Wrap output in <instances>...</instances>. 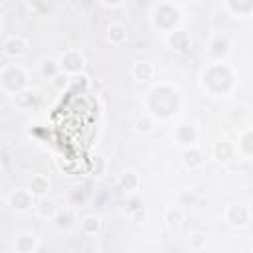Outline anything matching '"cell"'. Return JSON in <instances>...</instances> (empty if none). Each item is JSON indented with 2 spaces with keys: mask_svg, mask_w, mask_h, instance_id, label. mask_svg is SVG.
<instances>
[{
  "mask_svg": "<svg viewBox=\"0 0 253 253\" xmlns=\"http://www.w3.org/2000/svg\"><path fill=\"white\" fill-rule=\"evenodd\" d=\"M227 51H229V43H227V40L223 36H215L211 40V43H210V49H208L211 59H223L227 55Z\"/></svg>",
  "mask_w": 253,
  "mask_h": 253,
  "instance_id": "cell-13",
  "label": "cell"
},
{
  "mask_svg": "<svg viewBox=\"0 0 253 253\" xmlns=\"http://www.w3.org/2000/svg\"><path fill=\"white\" fill-rule=\"evenodd\" d=\"M182 219H184V210L178 204L176 206H170L166 210V223H168V227H178Z\"/></svg>",
  "mask_w": 253,
  "mask_h": 253,
  "instance_id": "cell-22",
  "label": "cell"
},
{
  "mask_svg": "<svg viewBox=\"0 0 253 253\" xmlns=\"http://www.w3.org/2000/svg\"><path fill=\"white\" fill-rule=\"evenodd\" d=\"M202 162H204V158H202V152L196 148V146H192V148H186L184 150V164L188 166V168H198V166H202Z\"/></svg>",
  "mask_w": 253,
  "mask_h": 253,
  "instance_id": "cell-20",
  "label": "cell"
},
{
  "mask_svg": "<svg viewBox=\"0 0 253 253\" xmlns=\"http://www.w3.org/2000/svg\"><path fill=\"white\" fill-rule=\"evenodd\" d=\"M36 213H38L40 217H43V219H53L55 213H57V210H55L53 202H49V200H42V202L36 206Z\"/></svg>",
  "mask_w": 253,
  "mask_h": 253,
  "instance_id": "cell-24",
  "label": "cell"
},
{
  "mask_svg": "<svg viewBox=\"0 0 253 253\" xmlns=\"http://www.w3.org/2000/svg\"><path fill=\"white\" fill-rule=\"evenodd\" d=\"M28 85V75L20 65H4L0 73V87L6 95H20Z\"/></svg>",
  "mask_w": 253,
  "mask_h": 253,
  "instance_id": "cell-3",
  "label": "cell"
},
{
  "mask_svg": "<svg viewBox=\"0 0 253 253\" xmlns=\"http://www.w3.org/2000/svg\"><path fill=\"white\" fill-rule=\"evenodd\" d=\"M99 227H101V221H99L97 215H85V217L81 219V229H83L87 235H95V233L99 231Z\"/></svg>",
  "mask_w": 253,
  "mask_h": 253,
  "instance_id": "cell-26",
  "label": "cell"
},
{
  "mask_svg": "<svg viewBox=\"0 0 253 253\" xmlns=\"http://www.w3.org/2000/svg\"><path fill=\"white\" fill-rule=\"evenodd\" d=\"M83 65H85V59H83V55L79 51L67 49V51L61 53L59 67H61L63 73H67V75H79L81 69H83Z\"/></svg>",
  "mask_w": 253,
  "mask_h": 253,
  "instance_id": "cell-5",
  "label": "cell"
},
{
  "mask_svg": "<svg viewBox=\"0 0 253 253\" xmlns=\"http://www.w3.org/2000/svg\"><path fill=\"white\" fill-rule=\"evenodd\" d=\"M235 154V146L229 140H217L213 144V158L219 162H227Z\"/></svg>",
  "mask_w": 253,
  "mask_h": 253,
  "instance_id": "cell-16",
  "label": "cell"
},
{
  "mask_svg": "<svg viewBox=\"0 0 253 253\" xmlns=\"http://www.w3.org/2000/svg\"><path fill=\"white\" fill-rule=\"evenodd\" d=\"M251 253H253V249H251Z\"/></svg>",
  "mask_w": 253,
  "mask_h": 253,
  "instance_id": "cell-37",
  "label": "cell"
},
{
  "mask_svg": "<svg viewBox=\"0 0 253 253\" xmlns=\"http://www.w3.org/2000/svg\"><path fill=\"white\" fill-rule=\"evenodd\" d=\"M134 130L140 132V134L150 132V130H152V119H148V117H140V119L134 123Z\"/></svg>",
  "mask_w": 253,
  "mask_h": 253,
  "instance_id": "cell-29",
  "label": "cell"
},
{
  "mask_svg": "<svg viewBox=\"0 0 253 253\" xmlns=\"http://www.w3.org/2000/svg\"><path fill=\"white\" fill-rule=\"evenodd\" d=\"M40 71H42V75H43V77H47V79H53L57 73H61V67H59V63H57L55 59L47 57V59H43V61H42V67H40Z\"/></svg>",
  "mask_w": 253,
  "mask_h": 253,
  "instance_id": "cell-23",
  "label": "cell"
},
{
  "mask_svg": "<svg viewBox=\"0 0 253 253\" xmlns=\"http://www.w3.org/2000/svg\"><path fill=\"white\" fill-rule=\"evenodd\" d=\"M188 243H190V247H194V249H202V247L206 245V235L196 231V233H192V235H190Z\"/></svg>",
  "mask_w": 253,
  "mask_h": 253,
  "instance_id": "cell-30",
  "label": "cell"
},
{
  "mask_svg": "<svg viewBox=\"0 0 253 253\" xmlns=\"http://www.w3.org/2000/svg\"><path fill=\"white\" fill-rule=\"evenodd\" d=\"M14 249H16V253H36L38 241L34 235H20L14 239Z\"/></svg>",
  "mask_w": 253,
  "mask_h": 253,
  "instance_id": "cell-17",
  "label": "cell"
},
{
  "mask_svg": "<svg viewBox=\"0 0 253 253\" xmlns=\"http://www.w3.org/2000/svg\"><path fill=\"white\" fill-rule=\"evenodd\" d=\"M132 75H134V79L136 81H150L152 77H154V67H152V63L150 61H146V59H138V61H134V65H132Z\"/></svg>",
  "mask_w": 253,
  "mask_h": 253,
  "instance_id": "cell-12",
  "label": "cell"
},
{
  "mask_svg": "<svg viewBox=\"0 0 253 253\" xmlns=\"http://www.w3.org/2000/svg\"><path fill=\"white\" fill-rule=\"evenodd\" d=\"M196 198H194V194H190V192H182L180 196H178V206L182 208V206H188V204H192Z\"/></svg>",
  "mask_w": 253,
  "mask_h": 253,
  "instance_id": "cell-32",
  "label": "cell"
},
{
  "mask_svg": "<svg viewBox=\"0 0 253 253\" xmlns=\"http://www.w3.org/2000/svg\"><path fill=\"white\" fill-rule=\"evenodd\" d=\"M69 83H71V79H69V75H67V73H63V71H61V73H57V75L51 79V85H53L57 91L67 89V85H69Z\"/></svg>",
  "mask_w": 253,
  "mask_h": 253,
  "instance_id": "cell-27",
  "label": "cell"
},
{
  "mask_svg": "<svg viewBox=\"0 0 253 253\" xmlns=\"http://www.w3.org/2000/svg\"><path fill=\"white\" fill-rule=\"evenodd\" d=\"M103 6H107V8H121V6H123V2H117V4H109V2H103Z\"/></svg>",
  "mask_w": 253,
  "mask_h": 253,
  "instance_id": "cell-34",
  "label": "cell"
},
{
  "mask_svg": "<svg viewBox=\"0 0 253 253\" xmlns=\"http://www.w3.org/2000/svg\"><path fill=\"white\" fill-rule=\"evenodd\" d=\"M166 42H168V45H170L172 49H176V51H186V49L190 47V36H188V32H184V30H174L172 34L166 36Z\"/></svg>",
  "mask_w": 253,
  "mask_h": 253,
  "instance_id": "cell-11",
  "label": "cell"
},
{
  "mask_svg": "<svg viewBox=\"0 0 253 253\" xmlns=\"http://www.w3.org/2000/svg\"><path fill=\"white\" fill-rule=\"evenodd\" d=\"M174 140L180 144V146H186V148H192L198 140V130L196 126L192 125H178L174 128Z\"/></svg>",
  "mask_w": 253,
  "mask_h": 253,
  "instance_id": "cell-7",
  "label": "cell"
},
{
  "mask_svg": "<svg viewBox=\"0 0 253 253\" xmlns=\"http://www.w3.org/2000/svg\"><path fill=\"white\" fill-rule=\"evenodd\" d=\"M138 184H140V178H138V174H134V172H125V174L121 176V188L126 190V192L136 190Z\"/></svg>",
  "mask_w": 253,
  "mask_h": 253,
  "instance_id": "cell-25",
  "label": "cell"
},
{
  "mask_svg": "<svg viewBox=\"0 0 253 253\" xmlns=\"http://www.w3.org/2000/svg\"><path fill=\"white\" fill-rule=\"evenodd\" d=\"M126 210H128V213H130V215H134V213H138V211H142V210H144V204H142V200H140V198L130 196V198L126 200Z\"/></svg>",
  "mask_w": 253,
  "mask_h": 253,
  "instance_id": "cell-28",
  "label": "cell"
},
{
  "mask_svg": "<svg viewBox=\"0 0 253 253\" xmlns=\"http://www.w3.org/2000/svg\"><path fill=\"white\" fill-rule=\"evenodd\" d=\"M150 113L154 117L160 119H168L178 111L180 105V97L178 91L172 89L170 85H156L150 93H148V101H146Z\"/></svg>",
  "mask_w": 253,
  "mask_h": 253,
  "instance_id": "cell-1",
  "label": "cell"
},
{
  "mask_svg": "<svg viewBox=\"0 0 253 253\" xmlns=\"http://www.w3.org/2000/svg\"><path fill=\"white\" fill-rule=\"evenodd\" d=\"M202 85H204V89H208L211 95H223V93H221V87H223L225 93L233 87V73H231V69H229L227 65H223V63H213V65H210V67L204 71V75H202Z\"/></svg>",
  "mask_w": 253,
  "mask_h": 253,
  "instance_id": "cell-2",
  "label": "cell"
},
{
  "mask_svg": "<svg viewBox=\"0 0 253 253\" xmlns=\"http://www.w3.org/2000/svg\"><path fill=\"white\" fill-rule=\"evenodd\" d=\"M47 190H49V180H47V176H43V174L32 176V180H30V192H32L36 198H42L43 194H47Z\"/></svg>",
  "mask_w": 253,
  "mask_h": 253,
  "instance_id": "cell-18",
  "label": "cell"
},
{
  "mask_svg": "<svg viewBox=\"0 0 253 253\" xmlns=\"http://www.w3.org/2000/svg\"><path fill=\"white\" fill-rule=\"evenodd\" d=\"M107 38H109L111 43L119 45V43H123L126 40V28L123 24H111L109 30H107Z\"/></svg>",
  "mask_w": 253,
  "mask_h": 253,
  "instance_id": "cell-19",
  "label": "cell"
},
{
  "mask_svg": "<svg viewBox=\"0 0 253 253\" xmlns=\"http://www.w3.org/2000/svg\"><path fill=\"white\" fill-rule=\"evenodd\" d=\"M2 51H4V55H8V57H22V55L28 53V42H26L24 38H20V36H10V38L4 42Z\"/></svg>",
  "mask_w": 253,
  "mask_h": 253,
  "instance_id": "cell-9",
  "label": "cell"
},
{
  "mask_svg": "<svg viewBox=\"0 0 253 253\" xmlns=\"http://www.w3.org/2000/svg\"><path fill=\"white\" fill-rule=\"evenodd\" d=\"M251 249H253V235H251Z\"/></svg>",
  "mask_w": 253,
  "mask_h": 253,
  "instance_id": "cell-36",
  "label": "cell"
},
{
  "mask_svg": "<svg viewBox=\"0 0 253 253\" xmlns=\"http://www.w3.org/2000/svg\"><path fill=\"white\" fill-rule=\"evenodd\" d=\"M16 105L20 109H26V111L34 109V107L40 105V95L36 91H32V89H24L20 95H16Z\"/></svg>",
  "mask_w": 253,
  "mask_h": 253,
  "instance_id": "cell-15",
  "label": "cell"
},
{
  "mask_svg": "<svg viewBox=\"0 0 253 253\" xmlns=\"http://www.w3.org/2000/svg\"><path fill=\"white\" fill-rule=\"evenodd\" d=\"M69 198H71L73 204H83V202H85V192H83V190H73V192L69 194Z\"/></svg>",
  "mask_w": 253,
  "mask_h": 253,
  "instance_id": "cell-33",
  "label": "cell"
},
{
  "mask_svg": "<svg viewBox=\"0 0 253 253\" xmlns=\"http://www.w3.org/2000/svg\"><path fill=\"white\" fill-rule=\"evenodd\" d=\"M87 83H89V81H87V77L79 73V75H73V77H71V83H69V85H73V87H79V85H81V89H85V87H87Z\"/></svg>",
  "mask_w": 253,
  "mask_h": 253,
  "instance_id": "cell-31",
  "label": "cell"
},
{
  "mask_svg": "<svg viewBox=\"0 0 253 253\" xmlns=\"http://www.w3.org/2000/svg\"><path fill=\"white\" fill-rule=\"evenodd\" d=\"M178 22H180V10L174 4L162 2V4H156L154 6V12H152V24H154V28H158L164 34H172L176 30Z\"/></svg>",
  "mask_w": 253,
  "mask_h": 253,
  "instance_id": "cell-4",
  "label": "cell"
},
{
  "mask_svg": "<svg viewBox=\"0 0 253 253\" xmlns=\"http://www.w3.org/2000/svg\"><path fill=\"white\" fill-rule=\"evenodd\" d=\"M34 194L30 190H14L12 196H10V206L16 210V211H28L34 206Z\"/></svg>",
  "mask_w": 253,
  "mask_h": 253,
  "instance_id": "cell-8",
  "label": "cell"
},
{
  "mask_svg": "<svg viewBox=\"0 0 253 253\" xmlns=\"http://www.w3.org/2000/svg\"><path fill=\"white\" fill-rule=\"evenodd\" d=\"M237 148H239V152H241V154H245V156H251V158H253V128H251V130H245V132L239 136Z\"/></svg>",
  "mask_w": 253,
  "mask_h": 253,
  "instance_id": "cell-21",
  "label": "cell"
},
{
  "mask_svg": "<svg viewBox=\"0 0 253 253\" xmlns=\"http://www.w3.org/2000/svg\"><path fill=\"white\" fill-rule=\"evenodd\" d=\"M53 223L57 229H71L73 223H75V213L71 208H61L57 210L55 217H53Z\"/></svg>",
  "mask_w": 253,
  "mask_h": 253,
  "instance_id": "cell-14",
  "label": "cell"
},
{
  "mask_svg": "<svg viewBox=\"0 0 253 253\" xmlns=\"http://www.w3.org/2000/svg\"><path fill=\"white\" fill-rule=\"evenodd\" d=\"M227 12H231L235 18H247L253 14V0H227L223 4Z\"/></svg>",
  "mask_w": 253,
  "mask_h": 253,
  "instance_id": "cell-10",
  "label": "cell"
},
{
  "mask_svg": "<svg viewBox=\"0 0 253 253\" xmlns=\"http://www.w3.org/2000/svg\"><path fill=\"white\" fill-rule=\"evenodd\" d=\"M249 215H251V211L245 204H231L225 210V221L231 227H245L249 223Z\"/></svg>",
  "mask_w": 253,
  "mask_h": 253,
  "instance_id": "cell-6",
  "label": "cell"
},
{
  "mask_svg": "<svg viewBox=\"0 0 253 253\" xmlns=\"http://www.w3.org/2000/svg\"><path fill=\"white\" fill-rule=\"evenodd\" d=\"M83 253H97V251H95V249H85Z\"/></svg>",
  "mask_w": 253,
  "mask_h": 253,
  "instance_id": "cell-35",
  "label": "cell"
}]
</instances>
